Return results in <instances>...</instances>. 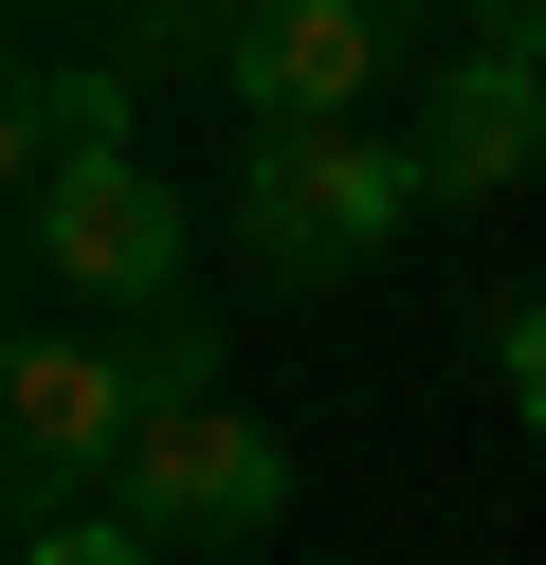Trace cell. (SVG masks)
I'll return each instance as SVG.
<instances>
[{
  "label": "cell",
  "mask_w": 546,
  "mask_h": 565,
  "mask_svg": "<svg viewBox=\"0 0 546 565\" xmlns=\"http://www.w3.org/2000/svg\"><path fill=\"white\" fill-rule=\"evenodd\" d=\"M383 55H400V19H383V0H237V55H218V92H237L255 128H364Z\"/></svg>",
  "instance_id": "5b68a950"
},
{
  "label": "cell",
  "mask_w": 546,
  "mask_h": 565,
  "mask_svg": "<svg viewBox=\"0 0 546 565\" xmlns=\"http://www.w3.org/2000/svg\"><path fill=\"white\" fill-rule=\"evenodd\" d=\"M146 438V383L109 329H73V310H19V347H0V475H19V529H73V492H109Z\"/></svg>",
  "instance_id": "7a4b0ae2"
},
{
  "label": "cell",
  "mask_w": 546,
  "mask_h": 565,
  "mask_svg": "<svg viewBox=\"0 0 546 565\" xmlns=\"http://www.w3.org/2000/svg\"><path fill=\"white\" fill-rule=\"evenodd\" d=\"M473 38H492V55H546V0H473Z\"/></svg>",
  "instance_id": "8fae6325"
},
{
  "label": "cell",
  "mask_w": 546,
  "mask_h": 565,
  "mask_svg": "<svg viewBox=\"0 0 546 565\" xmlns=\"http://www.w3.org/2000/svg\"><path fill=\"white\" fill-rule=\"evenodd\" d=\"M109 511L146 529V547H255V529L291 511V438H255L237 402H182V419H146L128 438V475H109Z\"/></svg>",
  "instance_id": "277c9868"
},
{
  "label": "cell",
  "mask_w": 546,
  "mask_h": 565,
  "mask_svg": "<svg viewBox=\"0 0 546 565\" xmlns=\"http://www.w3.org/2000/svg\"><path fill=\"white\" fill-rule=\"evenodd\" d=\"M528 438H546V402H528Z\"/></svg>",
  "instance_id": "5bb4252c"
},
{
  "label": "cell",
  "mask_w": 546,
  "mask_h": 565,
  "mask_svg": "<svg viewBox=\"0 0 546 565\" xmlns=\"http://www.w3.org/2000/svg\"><path fill=\"white\" fill-rule=\"evenodd\" d=\"M19 19H73V0H19Z\"/></svg>",
  "instance_id": "4fadbf2b"
},
{
  "label": "cell",
  "mask_w": 546,
  "mask_h": 565,
  "mask_svg": "<svg viewBox=\"0 0 546 565\" xmlns=\"http://www.w3.org/2000/svg\"><path fill=\"white\" fill-rule=\"evenodd\" d=\"M510 402H546V292L510 310Z\"/></svg>",
  "instance_id": "7c38bea8"
},
{
  "label": "cell",
  "mask_w": 546,
  "mask_h": 565,
  "mask_svg": "<svg viewBox=\"0 0 546 565\" xmlns=\"http://www.w3.org/2000/svg\"><path fill=\"white\" fill-rule=\"evenodd\" d=\"M19 565H182V547H146L128 511H73V529H19Z\"/></svg>",
  "instance_id": "30bf717a"
},
{
  "label": "cell",
  "mask_w": 546,
  "mask_h": 565,
  "mask_svg": "<svg viewBox=\"0 0 546 565\" xmlns=\"http://www.w3.org/2000/svg\"><path fill=\"white\" fill-rule=\"evenodd\" d=\"M400 220H419V164L364 147V128H255L237 147V237L291 292H346L364 256H400Z\"/></svg>",
  "instance_id": "6da1fadb"
},
{
  "label": "cell",
  "mask_w": 546,
  "mask_h": 565,
  "mask_svg": "<svg viewBox=\"0 0 546 565\" xmlns=\"http://www.w3.org/2000/svg\"><path fill=\"white\" fill-rule=\"evenodd\" d=\"M109 347H128V383H146V419H182V402H218V310H128V329H109Z\"/></svg>",
  "instance_id": "ba28073f"
},
{
  "label": "cell",
  "mask_w": 546,
  "mask_h": 565,
  "mask_svg": "<svg viewBox=\"0 0 546 565\" xmlns=\"http://www.w3.org/2000/svg\"><path fill=\"white\" fill-rule=\"evenodd\" d=\"M237 55V0H128V55L109 74H218Z\"/></svg>",
  "instance_id": "9c48e42d"
},
{
  "label": "cell",
  "mask_w": 546,
  "mask_h": 565,
  "mask_svg": "<svg viewBox=\"0 0 546 565\" xmlns=\"http://www.w3.org/2000/svg\"><path fill=\"white\" fill-rule=\"evenodd\" d=\"M19 274H36V310H92V329L164 310V292H182V183H164L146 147L19 183Z\"/></svg>",
  "instance_id": "3957f363"
},
{
  "label": "cell",
  "mask_w": 546,
  "mask_h": 565,
  "mask_svg": "<svg viewBox=\"0 0 546 565\" xmlns=\"http://www.w3.org/2000/svg\"><path fill=\"white\" fill-rule=\"evenodd\" d=\"M383 19H400V0H383Z\"/></svg>",
  "instance_id": "9a60e30c"
},
{
  "label": "cell",
  "mask_w": 546,
  "mask_h": 565,
  "mask_svg": "<svg viewBox=\"0 0 546 565\" xmlns=\"http://www.w3.org/2000/svg\"><path fill=\"white\" fill-rule=\"evenodd\" d=\"M0 128H19V147H0L19 183H55V164H109V147L146 128V74H73V55H36V74H19V110H0Z\"/></svg>",
  "instance_id": "52a82bcc"
},
{
  "label": "cell",
  "mask_w": 546,
  "mask_h": 565,
  "mask_svg": "<svg viewBox=\"0 0 546 565\" xmlns=\"http://www.w3.org/2000/svg\"><path fill=\"white\" fill-rule=\"evenodd\" d=\"M400 164H419V201H510V183L546 164V55H492V38H473L456 74L419 92Z\"/></svg>",
  "instance_id": "8992f818"
}]
</instances>
